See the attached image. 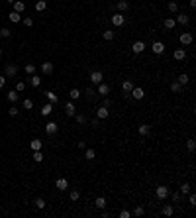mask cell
I'll return each instance as SVG.
<instances>
[{"label": "cell", "instance_id": "obj_42", "mask_svg": "<svg viewBox=\"0 0 196 218\" xmlns=\"http://www.w3.org/2000/svg\"><path fill=\"white\" fill-rule=\"evenodd\" d=\"M34 204H35V208H39V210H41V208H45V200H43V199H35V200H34Z\"/></svg>", "mask_w": 196, "mask_h": 218}, {"label": "cell", "instance_id": "obj_41", "mask_svg": "<svg viewBox=\"0 0 196 218\" xmlns=\"http://www.w3.org/2000/svg\"><path fill=\"white\" fill-rule=\"evenodd\" d=\"M0 35H2V38H4V39H8V38H10V35H12V31H10L8 28H0Z\"/></svg>", "mask_w": 196, "mask_h": 218}, {"label": "cell", "instance_id": "obj_17", "mask_svg": "<svg viewBox=\"0 0 196 218\" xmlns=\"http://www.w3.org/2000/svg\"><path fill=\"white\" fill-rule=\"evenodd\" d=\"M8 18H10V22H14V24L22 22V14H20V12H14V10H12V12L8 14Z\"/></svg>", "mask_w": 196, "mask_h": 218}, {"label": "cell", "instance_id": "obj_12", "mask_svg": "<svg viewBox=\"0 0 196 218\" xmlns=\"http://www.w3.org/2000/svg\"><path fill=\"white\" fill-rule=\"evenodd\" d=\"M163 51H165V43H163V41H153V53H155V55H161Z\"/></svg>", "mask_w": 196, "mask_h": 218}, {"label": "cell", "instance_id": "obj_22", "mask_svg": "<svg viewBox=\"0 0 196 218\" xmlns=\"http://www.w3.org/2000/svg\"><path fill=\"white\" fill-rule=\"evenodd\" d=\"M45 97H47V100H49L51 104H55V102H59V97H57L55 93H53V90H47L45 93Z\"/></svg>", "mask_w": 196, "mask_h": 218}, {"label": "cell", "instance_id": "obj_1", "mask_svg": "<svg viewBox=\"0 0 196 218\" xmlns=\"http://www.w3.org/2000/svg\"><path fill=\"white\" fill-rule=\"evenodd\" d=\"M18 75V65H14V63H8L6 67H4V77H16Z\"/></svg>", "mask_w": 196, "mask_h": 218}, {"label": "cell", "instance_id": "obj_14", "mask_svg": "<svg viewBox=\"0 0 196 218\" xmlns=\"http://www.w3.org/2000/svg\"><path fill=\"white\" fill-rule=\"evenodd\" d=\"M116 8H118L120 12L124 14V12H128V10H130V2H128V0H118V4H116Z\"/></svg>", "mask_w": 196, "mask_h": 218}, {"label": "cell", "instance_id": "obj_52", "mask_svg": "<svg viewBox=\"0 0 196 218\" xmlns=\"http://www.w3.org/2000/svg\"><path fill=\"white\" fill-rule=\"evenodd\" d=\"M102 106H106V108H110V106H112V100H110L108 97H104V102H102Z\"/></svg>", "mask_w": 196, "mask_h": 218}, {"label": "cell", "instance_id": "obj_44", "mask_svg": "<svg viewBox=\"0 0 196 218\" xmlns=\"http://www.w3.org/2000/svg\"><path fill=\"white\" fill-rule=\"evenodd\" d=\"M131 214H134V216H143V214H145V208H143V206H137Z\"/></svg>", "mask_w": 196, "mask_h": 218}, {"label": "cell", "instance_id": "obj_29", "mask_svg": "<svg viewBox=\"0 0 196 218\" xmlns=\"http://www.w3.org/2000/svg\"><path fill=\"white\" fill-rule=\"evenodd\" d=\"M12 6H14V12H20V14H22V12H24V8H26V4H24V2H20V0H16Z\"/></svg>", "mask_w": 196, "mask_h": 218}, {"label": "cell", "instance_id": "obj_11", "mask_svg": "<svg viewBox=\"0 0 196 218\" xmlns=\"http://www.w3.org/2000/svg\"><path fill=\"white\" fill-rule=\"evenodd\" d=\"M108 116H110V110L106 108V106H100V108L96 110V118L98 120H104V118H108Z\"/></svg>", "mask_w": 196, "mask_h": 218}, {"label": "cell", "instance_id": "obj_30", "mask_svg": "<svg viewBox=\"0 0 196 218\" xmlns=\"http://www.w3.org/2000/svg\"><path fill=\"white\" fill-rule=\"evenodd\" d=\"M190 191H192V187H190V183H182V185H181V191H178V193H181V195L184 196V195H188Z\"/></svg>", "mask_w": 196, "mask_h": 218}, {"label": "cell", "instance_id": "obj_50", "mask_svg": "<svg viewBox=\"0 0 196 218\" xmlns=\"http://www.w3.org/2000/svg\"><path fill=\"white\" fill-rule=\"evenodd\" d=\"M181 200H182V195L181 193H174L173 195V203H181Z\"/></svg>", "mask_w": 196, "mask_h": 218}, {"label": "cell", "instance_id": "obj_6", "mask_svg": "<svg viewBox=\"0 0 196 218\" xmlns=\"http://www.w3.org/2000/svg\"><path fill=\"white\" fill-rule=\"evenodd\" d=\"M155 193H157V199L165 200L167 196H169V187H165V185H159V187L155 189Z\"/></svg>", "mask_w": 196, "mask_h": 218}, {"label": "cell", "instance_id": "obj_8", "mask_svg": "<svg viewBox=\"0 0 196 218\" xmlns=\"http://www.w3.org/2000/svg\"><path fill=\"white\" fill-rule=\"evenodd\" d=\"M39 71L43 73V75H53V63L49 61H45V63H41V67H39Z\"/></svg>", "mask_w": 196, "mask_h": 218}, {"label": "cell", "instance_id": "obj_39", "mask_svg": "<svg viewBox=\"0 0 196 218\" xmlns=\"http://www.w3.org/2000/svg\"><path fill=\"white\" fill-rule=\"evenodd\" d=\"M34 161H35V163H41V161H43V153H41V150L34 151Z\"/></svg>", "mask_w": 196, "mask_h": 218}, {"label": "cell", "instance_id": "obj_38", "mask_svg": "<svg viewBox=\"0 0 196 218\" xmlns=\"http://www.w3.org/2000/svg\"><path fill=\"white\" fill-rule=\"evenodd\" d=\"M22 106H24L26 110H31V108H34V100H31V98H24V102H22Z\"/></svg>", "mask_w": 196, "mask_h": 218}, {"label": "cell", "instance_id": "obj_57", "mask_svg": "<svg viewBox=\"0 0 196 218\" xmlns=\"http://www.w3.org/2000/svg\"><path fill=\"white\" fill-rule=\"evenodd\" d=\"M190 8H196V0H190Z\"/></svg>", "mask_w": 196, "mask_h": 218}, {"label": "cell", "instance_id": "obj_3", "mask_svg": "<svg viewBox=\"0 0 196 218\" xmlns=\"http://www.w3.org/2000/svg\"><path fill=\"white\" fill-rule=\"evenodd\" d=\"M130 97H131V98H135V100H143L145 90L141 88V87H134V88H131V93H130Z\"/></svg>", "mask_w": 196, "mask_h": 218}, {"label": "cell", "instance_id": "obj_20", "mask_svg": "<svg viewBox=\"0 0 196 218\" xmlns=\"http://www.w3.org/2000/svg\"><path fill=\"white\" fill-rule=\"evenodd\" d=\"M108 93H110V87H108V84H106V83L102 81V83L98 84V94H102V97H106Z\"/></svg>", "mask_w": 196, "mask_h": 218}, {"label": "cell", "instance_id": "obj_59", "mask_svg": "<svg viewBox=\"0 0 196 218\" xmlns=\"http://www.w3.org/2000/svg\"><path fill=\"white\" fill-rule=\"evenodd\" d=\"M0 57H2V47H0Z\"/></svg>", "mask_w": 196, "mask_h": 218}, {"label": "cell", "instance_id": "obj_21", "mask_svg": "<svg viewBox=\"0 0 196 218\" xmlns=\"http://www.w3.org/2000/svg\"><path fill=\"white\" fill-rule=\"evenodd\" d=\"M30 147H31V150H34V151H38V150H41V147H43V142H41V140H38V138H35V140H31Z\"/></svg>", "mask_w": 196, "mask_h": 218}, {"label": "cell", "instance_id": "obj_32", "mask_svg": "<svg viewBox=\"0 0 196 218\" xmlns=\"http://www.w3.org/2000/svg\"><path fill=\"white\" fill-rule=\"evenodd\" d=\"M51 112H53V104H51V102H49V104H45L43 108H41V116H49Z\"/></svg>", "mask_w": 196, "mask_h": 218}, {"label": "cell", "instance_id": "obj_7", "mask_svg": "<svg viewBox=\"0 0 196 218\" xmlns=\"http://www.w3.org/2000/svg\"><path fill=\"white\" fill-rule=\"evenodd\" d=\"M102 81H104L102 71H92V73H90V83H92V84H100Z\"/></svg>", "mask_w": 196, "mask_h": 218}, {"label": "cell", "instance_id": "obj_19", "mask_svg": "<svg viewBox=\"0 0 196 218\" xmlns=\"http://www.w3.org/2000/svg\"><path fill=\"white\" fill-rule=\"evenodd\" d=\"M137 132H139V136H149L151 126H149V124H141L139 128H137Z\"/></svg>", "mask_w": 196, "mask_h": 218}, {"label": "cell", "instance_id": "obj_27", "mask_svg": "<svg viewBox=\"0 0 196 218\" xmlns=\"http://www.w3.org/2000/svg\"><path fill=\"white\" fill-rule=\"evenodd\" d=\"M102 38H104L106 41H112V39L116 38V34H114V30H106V31H102Z\"/></svg>", "mask_w": 196, "mask_h": 218}, {"label": "cell", "instance_id": "obj_25", "mask_svg": "<svg viewBox=\"0 0 196 218\" xmlns=\"http://www.w3.org/2000/svg\"><path fill=\"white\" fill-rule=\"evenodd\" d=\"M188 20H190V18H188L186 14H178L174 22H177V24H182V26H186V24H188Z\"/></svg>", "mask_w": 196, "mask_h": 218}, {"label": "cell", "instance_id": "obj_51", "mask_svg": "<svg viewBox=\"0 0 196 218\" xmlns=\"http://www.w3.org/2000/svg\"><path fill=\"white\" fill-rule=\"evenodd\" d=\"M24 88H26V83H22V81H20L18 84H16V90H18V93H22Z\"/></svg>", "mask_w": 196, "mask_h": 218}, {"label": "cell", "instance_id": "obj_58", "mask_svg": "<svg viewBox=\"0 0 196 218\" xmlns=\"http://www.w3.org/2000/svg\"><path fill=\"white\" fill-rule=\"evenodd\" d=\"M6 2H10V4H14V2H16V0H6Z\"/></svg>", "mask_w": 196, "mask_h": 218}, {"label": "cell", "instance_id": "obj_33", "mask_svg": "<svg viewBox=\"0 0 196 218\" xmlns=\"http://www.w3.org/2000/svg\"><path fill=\"white\" fill-rule=\"evenodd\" d=\"M163 26H165L167 30H173L174 26H177V22H174V18H167L165 22H163Z\"/></svg>", "mask_w": 196, "mask_h": 218}, {"label": "cell", "instance_id": "obj_54", "mask_svg": "<svg viewBox=\"0 0 196 218\" xmlns=\"http://www.w3.org/2000/svg\"><path fill=\"white\" fill-rule=\"evenodd\" d=\"M8 114H10V116H16V114H18V108H16V106H12V108L8 110Z\"/></svg>", "mask_w": 196, "mask_h": 218}, {"label": "cell", "instance_id": "obj_34", "mask_svg": "<svg viewBox=\"0 0 196 218\" xmlns=\"http://www.w3.org/2000/svg\"><path fill=\"white\" fill-rule=\"evenodd\" d=\"M45 8H47V2H45V0H38V2H35V10H38V12H43Z\"/></svg>", "mask_w": 196, "mask_h": 218}, {"label": "cell", "instance_id": "obj_28", "mask_svg": "<svg viewBox=\"0 0 196 218\" xmlns=\"http://www.w3.org/2000/svg\"><path fill=\"white\" fill-rule=\"evenodd\" d=\"M94 204H96V208L104 210V208H106V199H104V196H98V199L94 200Z\"/></svg>", "mask_w": 196, "mask_h": 218}, {"label": "cell", "instance_id": "obj_36", "mask_svg": "<svg viewBox=\"0 0 196 218\" xmlns=\"http://www.w3.org/2000/svg\"><path fill=\"white\" fill-rule=\"evenodd\" d=\"M75 120H77L78 126H84V124H86V116H84V114H75Z\"/></svg>", "mask_w": 196, "mask_h": 218}, {"label": "cell", "instance_id": "obj_15", "mask_svg": "<svg viewBox=\"0 0 196 218\" xmlns=\"http://www.w3.org/2000/svg\"><path fill=\"white\" fill-rule=\"evenodd\" d=\"M18 98H20V94H18V90H10V93H6V100L8 102H18Z\"/></svg>", "mask_w": 196, "mask_h": 218}, {"label": "cell", "instance_id": "obj_2", "mask_svg": "<svg viewBox=\"0 0 196 218\" xmlns=\"http://www.w3.org/2000/svg\"><path fill=\"white\" fill-rule=\"evenodd\" d=\"M112 24L116 26V28H122V26L126 24V16L122 14V12H116V14L112 16Z\"/></svg>", "mask_w": 196, "mask_h": 218}, {"label": "cell", "instance_id": "obj_26", "mask_svg": "<svg viewBox=\"0 0 196 218\" xmlns=\"http://www.w3.org/2000/svg\"><path fill=\"white\" fill-rule=\"evenodd\" d=\"M173 57H174L177 61H182L184 57H186V51H184V49H177V51L173 53Z\"/></svg>", "mask_w": 196, "mask_h": 218}, {"label": "cell", "instance_id": "obj_40", "mask_svg": "<svg viewBox=\"0 0 196 218\" xmlns=\"http://www.w3.org/2000/svg\"><path fill=\"white\" fill-rule=\"evenodd\" d=\"M188 81H190V77L186 75V73H182V75H178V83H181V84H188Z\"/></svg>", "mask_w": 196, "mask_h": 218}, {"label": "cell", "instance_id": "obj_10", "mask_svg": "<svg viewBox=\"0 0 196 218\" xmlns=\"http://www.w3.org/2000/svg\"><path fill=\"white\" fill-rule=\"evenodd\" d=\"M55 187L59 189V191H67V189H69V181H67L65 177H59V179L55 181Z\"/></svg>", "mask_w": 196, "mask_h": 218}, {"label": "cell", "instance_id": "obj_49", "mask_svg": "<svg viewBox=\"0 0 196 218\" xmlns=\"http://www.w3.org/2000/svg\"><path fill=\"white\" fill-rule=\"evenodd\" d=\"M22 24L26 26V28H31V26H34V20H31V18H24Z\"/></svg>", "mask_w": 196, "mask_h": 218}, {"label": "cell", "instance_id": "obj_48", "mask_svg": "<svg viewBox=\"0 0 196 218\" xmlns=\"http://www.w3.org/2000/svg\"><path fill=\"white\" fill-rule=\"evenodd\" d=\"M186 150H188V151H194V150H196V142H194V140H188V142H186Z\"/></svg>", "mask_w": 196, "mask_h": 218}, {"label": "cell", "instance_id": "obj_13", "mask_svg": "<svg viewBox=\"0 0 196 218\" xmlns=\"http://www.w3.org/2000/svg\"><path fill=\"white\" fill-rule=\"evenodd\" d=\"M75 110H77V108H75V104H73V102H67V104H65V114L69 116V118H75V114H77Z\"/></svg>", "mask_w": 196, "mask_h": 218}, {"label": "cell", "instance_id": "obj_24", "mask_svg": "<svg viewBox=\"0 0 196 218\" xmlns=\"http://www.w3.org/2000/svg\"><path fill=\"white\" fill-rule=\"evenodd\" d=\"M69 97H71L73 100H78V98L82 97V93H81L78 88H71V90H69Z\"/></svg>", "mask_w": 196, "mask_h": 218}, {"label": "cell", "instance_id": "obj_46", "mask_svg": "<svg viewBox=\"0 0 196 218\" xmlns=\"http://www.w3.org/2000/svg\"><path fill=\"white\" fill-rule=\"evenodd\" d=\"M94 94H96V93H94L92 88H86V90H84V97H86L88 100H94Z\"/></svg>", "mask_w": 196, "mask_h": 218}, {"label": "cell", "instance_id": "obj_5", "mask_svg": "<svg viewBox=\"0 0 196 218\" xmlns=\"http://www.w3.org/2000/svg\"><path fill=\"white\" fill-rule=\"evenodd\" d=\"M45 132H47V136H55L57 132H59V124H57V122H47Z\"/></svg>", "mask_w": 196, "mask_h": 218}, {"label": "cell", "instance_id": "obj_9", "mask_svg": "<svg viewBox=\"0 0 196 218\" xmlns=\"http://www.w3.org/2000/svg\"><path fill=\"white\" fill-rule=\"evenodd\" d=\"M131 51L134 53H143L145 51V41H134V45H131Z\"/></svg>", "mask_w": 196, "mask_h": 218}, {"label": "cell", "instance_id": "obj_37", "mask_svg": "<svg viewBox=\"0 0 196 218\" xmlns=\"http://www.w3.org/2000/svg\"><path fill=\"white\" fill-rule=\"evenodd\" d=\"M69 196H71V200H73V203H77V200L78 199H81V191H71V193H69Z\"/></svg>", "mask_w": 196, "mask_h": 218}, {"label": "cell", "instance_id": "obj_53", "mask_svg": "<svg viewBox=\"0 0 196 218\" xmlns=\"http://www.w3.org/2000/svg\"><path fill=\"white\" fill-rule=\"evenodd\" d=\"M130 216H131L130 210H122V212H120V218H130Z\"/></svg>", "mask_w": 196, "mask_h": 218}, {"label": "cell", "instance_id": "obj_23", "mask_svg": "<svg viewBox=\"0 0 196 218\" xmlns=\"http://www.w3.org/2000/svg\"><path fill=\"white\" fill-rule=\"evenodd\" d=\"M94 157H96V151H94L92 147H88V150H84V159H86V161H92Z\"/></svg>", "mask_w": 196, "mask_h": 218}, {"label": "cell", "instance_id": "obj_43", "mask_svg": "<svg viewBox=\"0 0 196 218\" xmlns=\"http://www.w3.org/2000/svg\"><path fill=\"white\" fill-rule=\"evenodd\" d=\"M26 73H28L30 77H31V75H35V65H31V63H28V65H26Z\"/></svg>", "mask_w": 196, "mask_h": 218}, {"label": "cell", "instance_id": "obj_55", "mask_svg": "<svg viewBox=\"0 0 196 218\" xmlns=\"http://www.w3.org/2000/svg\"><path fill=\"white\" fill-rule=\"evenodd\" d=\"M90 126H92V128H98V126H100V120H98V118H94V120L90 122Z\"/></svg>", "mask_w": 196, "mask_h": 218}, {"label": "cell", "instance_id": "obj_16", "mask_svg": "<svg viewBox=\"0 0 196 218\" xmlns=\"http://www.w3.org/2000/svg\"><path fill=\"white\" fill-rule=\"evenodd\" d=\"M161 214H163V216H173V214H174V206H173V204H165V206L161 208Z\"/></svg>", "mask_w": 196, "mask_h": 218}, {"label": "cell", "instance_id": "obj_56", "mask_svg": "<svg viewBox=\"0 0 196 218\" xmlns=\"http://www.w3.org/2000/svg\"><path fill=\"white\" fill-rule=\"evenodd\" d=\"M4 84H6V77H4V75H0V88H2Z\"/></svg>", "mask_w": 196, "mask_h": 218}, {"label": "cell", "instance_id": "obj_4", "mask_svg": "<svg viewBox=\"0 0 196 218\" xmlns=\"http://www.w3.org/2000/svg\"><path fill=\"white\" fill-rule=\"evenodd\" d=\"M178 41H181L182 45H190L194 41V38H192V34H190V31H182L181 35H178Z\"/></svg>", "mask_w": 196, "mask_h": 218}, {"label": "cell", "instance_id": "obj_35", "mask_svg": "<svg viewBox=\"0 0 196 218\" xmlns=\"http://www.w3.org/2000/svg\"><path fill=\"white\" fill-rule=\"evenodd\" d=\"M171 90H173V93H181V90H182V84L178 83V81H173V83H171Z\"/></svg>", "mask_w": 196, "mask_h": 218}, {"label": "cell", "instance_id": "obj_45", "mask_svg": "<svg viewBox=\"0 0 196 218\" xmlns=\"http://www.w3.org/2000/svg\"><path fill=\"white\" fill-rule=\"evenodd\" d=\"M169 12H171V14L178 12V4L177 2H169Z\"/></svg>", "mask_w": 196, "mask_h": 218}, {"label": "cell", "instance_id": "obj_47", "mask_svg": "<svg viewBox=\"0 0 196 218\" xmlns=\"http://www.w3.org/2000/svg\"><path fill=\"white\" fill-rule=\"evenodd\" d=\"M188 203H190V206H196V195L192 193V191L188 193Z\"/></svg>", "mask_w": 196, "mask_h": 218}, {"label": "cell", "instance_id": "obj_18", "mask_svg": "<svg viewBox=\"0 0 196 218\" xmlns=\"http://www.w3.org/2000/svg\"><path fill=\"white\" fill-rule=\"evenodd\" d=\"M131 88H134V83H131L130 79H128V81H124V83H122V90H124L126 94H130V93H131Z\"/></svg>", "mask_w": 196, "mask_h": 218}, {"label": "cell", "instance_id": "obj_31", "mask_svg": "<svg viewBox=\"0 0 196 218\" xmlns=\"http://www.w3.org/2000/svg\"><path fill=\"white\" fill-rule=\"evenodd\" d=\"M30 83H31V87H39V84H41V77L39 75H31Z\"/></svg>", "mask_w": 196, "mask_h": 218}]
</instances>
